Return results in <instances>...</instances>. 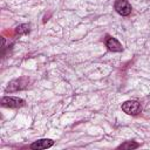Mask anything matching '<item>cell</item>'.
I'll use <instances>...</instances> for the list:
<instances>
[{"label": "cell", "instance_id": "5", "mask_svg": "<svg viewBox=\"0 0 150 150\" xmlns=\"http://www.w3.org/2000/svg\"><path fill=\"white\" fill-rule=\"evenodd\" d=\"M53 144H54V141H53V139L42 138V139H39V141L32 143V144H30V149H33V150H42V149L50 148Z\"/></svg>", "mask_w": 150, "mask_h": 150}, {"label": "cell", "instance_id": "1", "mask_svg": "<svg viewBox=\"0 0 150 150\" xmlns=\"http://www.w3.org/2000/svg\"><path fill=\"white\" fill-rule=\"evenodd\" d=\"M141 103L135 100L125 101L124 103H122V110L128 115H137L141 111Z\"/></svg>", "mask_w": 150, "mask_h": 150}, {"label": "cell", "instance_id": "3", "mask_svg": "<svg viewBox=\"0 0 150 150\" xmlns=\"http://www.w3.org/2000/svg\"><path fill=\"white\" fill-rule=\"evenodd\" d=\"M115 11L123 16H127L131 13V5L128 2V0H116L115 2Z\"/></svg>", "mask_w": 150, "mask_h": 150}, {"label": "cell", "instance_id": "8", "mask_svg": "<svg viewBox=\"0 0 150 150\" xmlns=\"http://www.w3.org/2000/svg\"><path fill=\"white\" fill-rule=\"evenodd\" d=\"M28 32H29V26L28 25H20L15 29L16 34H27Z\"/></svg>", "mask_w": 150, "mask_h": 150}, {"label": "cell", "instance_id": "2", "mask_svg": "<svg viewBox=\"0 0 150 150\" xmlns=\"http://www.w3.org/2000/svg\"><path fill=\"white\" fill-rule=\"evenodd\" d=\"M1 104L7 108H20L25 105V101L20 97H13V96H5L1 100Z\"/></svg>", "mask_w": 150, "mask_h": 150}, {"label": "cell", "instance_id": "4", "mask_svg": "<svg viewBox=\"0 0 150 150\" xmlns=\"http://www.w3.org/2000/svg\"><path fill=\"white\" fill-rule=\"evenodd\" d=\"M28 86V79L26 77H20L16 80H13L12 82H9L8 87L6 88V91H16V90H21L23 88H26Z\"/></svg>", "mask_w": 150, "mask_h": 150}, {"label": "cell", "instance_id": "6", "mask_svg": "<svg viewBox=\"0 0 150 150\" xmlns=\"http://www.w3.org/2000/svg\"><path fill=\"white\" fill-rule=\"evenodd\" d=\"M105 46L110 52H115V53L122 52V45L112 36H107L105 38Z\"/></svg>", "mask_w": 150, "mask_h": 150}, {"label": "cell", "instance_id": "7", "mask_svg": "<svg viewBox=\"0 0 150 150\" xmlns=\"http://www.w3.org/2000/svg\"><path fill=\"white\" fill-rule=\"evenodd\" d=\"M138 146H139L138 143H136V142H134V141H128V142L121 144V145L118 146V149H136V148H138Z\"/></svg>", "mask_w": 150, "mask_h": 150}]
</instances>
